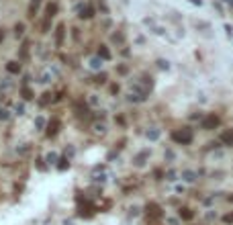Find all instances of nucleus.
Returning a JSON list of instances; mask_svg holds the SVG:
<instances>
[{"label":"nucleus","instance_id":"nucleus-11","mask_svg":"<svg viewBox=\"0 0 233 225\" xmlns=\"http://www.w3.org/2000/svg\"><path fill=\"white\" fill-rule=\"evenodd\" d=\"M57 127H59V123H57V121H51V123H49V129H47V135L49 137L55 135V133H57Z\"/></svg>","mask_w":233,"mask_h":225},{"label":"nucleus","instance_id":"nucleus-20","mask_svg":"<svg viewBox=\"0 0 233 225\" xmlns=\"http://www.w3.org/2000/svg\"><path fill=\"white\" fill-rule=\"evenodd\" d=\"M23 94H25V98H27V100H29V98H33V92H31V90H29L27 86L23 88Z\"/></svg>","mask_w":233,"mask_h":225},{"label":"nucleus","instance_id":"nucleus-34","mask_svg":"<svg viewBox=\"0 0 233 225\" xmlns=\"http://www.w3.org/2000/svg\"><path fill=\"white\" fill-rule=\"evenodd\" d=\"M0 41H2V33H0Z\"/></svg>","mask_w":233,"mask_h":225},{"label":"nucleus","instance_id":"nucleus-23","mask_svg":"<svg viewBox=\"0 0 233 225\" xmlns=\"http://www.w3.org/2000/svg\"><path fill=\"white\" fill-rule=\"evenodd\" d=\"M14 31H16V37H21V35H23V25H16Z\"/></svg>","mask_w":233,"mask_h":225},{"label":"nucleus","instance_id":"nucleus-26","mask_svg":"<svg viewBox=\"0 0 233 225\" xmlns=\"http://www.w3.org/2000/svg\"><path fill=\"white\" fill-rule=\"evenodd\" d=\"M66 156H68V158L74 156V147H68V150H66Z\"/></svg>","mask_w":233,"mask_h":225},{"label":"nucleus","instance_id":"nucleus-15","mask_svg":"<svg viewBox=\"0 0 233 225\" xmlns=\"http://www.w3.org/2000/svg\"><path fill=\"white\" fill-rule=\"evenodd\" d=\"M160 137V131L158 129H151V131H147V139H151V141H156Z\"/></svg>","mask_w":233,"mask_h":225},{"label":"nucleus","instance_id":"nucleus-2","mask_svg":"<svg viewBox=\"0 0 233 225\" xmlns=\"http://www.w3.org/2000/svg\"><path fill=\"white\" fill-rule=\"evenodd\" d=\"M219 123H221V119L217 115H209V117H205V119H203V123H200V125H203V129L211 131V129H215Z\"/></svg>","mask_w":233,"mask_h":225},{"label":"nucleus","instance_id":"nucleus-30","mask_svg":"<svg viewBox=\"0 0 233 225\" xmlns=\"http://www.w3.org/2000/svg\"><path fill=\"white\" fill-rule=\"evenodd\" d=\"M188 2H190V4H199V6L203 4V0H188Z\"/></svg>","mask_w":233,"mask_h":225},{"label":"nucleus","instance_id":"nucleus-18","mask_svg":"<svg viewBox=\"0 0 233 225\" xmlns=\"http://www.w3.org/2000/svg\"><path fill=\"white\" fill-rule=\"evenodd\" d=\"M55 10H57V6H55V4H49V6H47V14H49V16H53Z\"/></svg>","mask_w":233,"mask_h":225},{"label":"nucleus","instance_id":"nucleus-19","mask_svg":"<svg viewBox=\"0 0 233 225\" xmlns=\"http://www.w3.org/2000/svg\"><path fill=\"white\" fill-rule=\"evenodd\" d=\"M8 119V111L6 109H0V121H6Z\"/></svg>","mask_w":233,"mask_h":225},{"label":"nucleus","instance_id":"nucleus-13","mask_svg":"<svg viewBox=\"0 0 233 225\" xmlns=\"http://www.w3.org/2000/svg\"><path fill=\"white\" fill-rule=\"evenodd\" d=\"M45 162L47 164H57V154H55V151H49L47 158H45Z\"/></svg>","mask_w":233,"mask_h":225},{"label":"nucleus","instance_id":"nucleus-32","mask_svg":"<svg viewBox=\"0 0 233 225\" xmlns=\"http://www.w3.org/2000/svg\"><path fill=\"white\" fill-rule=\"evenodd\" d=\"M63 225H74V223H72V221H63Z\"/></svg>","mask_w":233,"mask_h":225},{"label":"nucleus","instance_id":"nucleus-29","mask_svg":"<svg viewBox=\"0 0 233 225\" xmlns=\"http://www.w3.org/2000/svg\"><path fill=\"white\" fill-rule=\"evenodd\" d=\"M225 31H227V35H233V27H229V25H225Z\"/></svg>","mask_w":233,"mask_h":225},{"label":"nucleus","instance_id":"nucleus-1","mask_svg":"<svg viewBox=\"0 0 233 225\" xmlns=\"http://www.w3.org/2000/svg\"><path fill=\"white\" fill-rule=\"evenodd\" d=\"M172 139L176 143H182V145H188L192 141V131L190 129H182V131H176L172 133Z\"/></svg>","mask_w":233,"mask_h":225},{"label":"nucleus","instance_id":"nucleus-6","mask_svg":"<svg viewBox=\"0 0 233 225\" xmlns=\"http://www.w3.org/2000/svg\"><path fill=\"white\" fill-rule=\"evenodd\" d=\"M182 178H184L186 182H194V180H196V174H194L192 170H184L182 172Z\"/></svg>","mask_w":233,"mask_h":225},{"label":"nucleus","instance_id":"nucleus-25","mask_svg":"<svg viewBox=\"0 0 233 225\" xmlns=\"http://www.w3.org/2000/svg\"><path fill=\"white\" fill-rule=\"evenodd\" d=\"M37 168H39V170H45V164H43V160H37Z\"/></svg>","mask_w":233,"mask_h":225},{"label":"nucleus","instance_id":"nucleus-21","mask_svg":"<svg viewBox=\"0 0 233 225\" xmlns=\"http://www.w3.org/2000/svg\"><path fill=\"white\" fill-rule=\"evenodd\" d=\"M223 221H225V223H233V213H227L225 217H223Z\"/></svg>","mask_w":233,"mask_h":225},{"label":"nucleus","instance_id":"nucleus-22","mask_svg":"<svg viewBox=\"0 0 233 225\" xmlns=\"http://www.w3.org/2000/svg\"><path fill=\"white\" fill-rule=\"evenodd\" d=\"M166 176H168V180H176V172H174V170H170L168 174H166Z\"/></svg>","mask_w":233,"mask_h":225},{"label":"nucleus","instance_id":"nucleus-28","mask_svg":"<svg viewBox=\"0 0 233 225\" xmlns=\"http://www.w3.org/2000/svg\"><path fill=\"white\" fill-rule=\"evenodd\" d=\"M166 158H168V160H174V151L168 150V151H166Z\"/></svg>","mask_w":233,"mask_h":225},{"label":"nucleus","instance_id":"nucleus-16","mask_svg":"<svg viewBox=\"0 0 233 225\" xmlns=\"http://www.w3.org/2000/svg\"><path fill=\"white\" fill-rule=\"evenodd\" d=\"M35 127H37V129H43V127H45V119H43V117H37V119H35Z\"/></svg>","mask_w":233,"mask_h":225},{"label":"nucleus","instance_id":"nucleus-10","mask_svg":"<svg viewBox=\"0 0 233 225\" xmlns=\"http://www.w3.org/2000/svg\"><path fill=\"white\" fill-rule=\"evenodd\" d=\"M98 57H100V60H109V57H110V51L104 47V45H100V49H98Z\"/></svg>","mask_w":233,"mask_h":225},{"label":"nucleus","instance_id":"nucleus-31","mask_svg":"<svg viewBox=\"0 0 233 225\" xmlns=\"http://www.w3.org/2000/svg\"><path fill=\"white\" fill-rule=\"evenodd\" d=\"M39 2H41V0H33V8H37V4H39ZM33 8H31V10H33Z\"/></svg>","mask_w":233,"mask_h":225},{"label":"nucleus","instance_id":"nucleus-9","mask_svg":"<svg viewBox=\"0 0 233 225\" xmlns=\"http://www.w3.org/2000/svg\"><path fill=\"white\" fill-rule=\"evenodd\" d=\"M62 39H63V25L57 27V33H55V43H57V47L62 45Z\"/></svg>","mask_w":233,"mask_h":225},{"label":"nucleus","instance_id":"nucleus-27","mask_svg":"<svg viewBox=\"0 0 233 225\" xmlns=\"http://www.w3.org/2000/svg\"><path fill=\"white\" fill-rule=\"evenodd\" d=\"M166 223L168 225H178V221H176V219H166Z\"/></svg>","mask_w":233,"mask_h":225},{"label":"nucleus","instance_id":"nucleus-8","mask_svg":"<svg viewBox=\"0 0 233 225\" xmlns=\"http://www.w3.org/2000/svg\"><path fill=\"white\" fill-rule=\"evenodd\" d=\"M57 170H66V168H70V160L68 158H62V160H57Z\"/></svg>","mask_w":233,"mask_h":225},{"label":"nucleus","instance_id":"nucleus-5","mask_svg":"<svg viewBox=\"0 0 233 225\" xmlns=\"http://www.w3.org/2000/svg\"><path fill=\"white\" fill-rule=\"evenodd\" d=\"M6 70L10 74H19V72H21V64H19V61H8Z\"/></svg>","mask_w":233,"mask_h":225},{"label":"nucleus","instance_id":"nucleus-3","mask_svg":"<svg viewBox=\"0 0 233 225\" xmlns=\"http://www.w3.org/2000/svg\"><path fill=\"white\" fill-rule=\"evenodd\" d=\"M160 211H162V209H160L156 203H149V205H147V213H149L151 217H160V215H162Z\"/></svg>","mask_w":233,"mask_h":225},{"label":"nucleus","instance_id":"nucleus-24","mask_svg":"<svg viewBox=\"0 0 233 225\" xmlns=\"http://www.w3.org/2000/svg\"><path fill=\"white\" fill-rule=\"evenodd\" d=\"M158 64H160V68H162V70H168V61H164V60H160Z\"/></svg>","mask_w":233,"mask_h":225},{"label":"nucleus","instance_id":"nucleus-7","mask_svg":"<svg viewBox=\"0 0 233 225\" xmlns=\"http://www.w3.org/2000/svg\"><path fill=\"white\" fill-rule=\"evenodd\" d=\"M90 68H92V70H100V68H102V60H100L98 55L92 57V60H90Z\"/></svg>","mask_w":233,"mask_h":225},{"label":"nucleus","instance_id":"nucleus-4","mask_svg":"<svg viewBox=\"0 0 233 225\" xmlns=\"http://www.w3.org/2000/svg\"><path fill=\"white\" fill-rule=\"evenodd\" d=\"M180 219H186V221H190L192 217H194V211H190V209H188V207H184V209H180Z\"/></svg>","mask_w":233,"mask_h":225},{"label":"nucleus","instance_id":"nucleus-12","mask_svg":"<svg viewBox=\"0 0 233 225\" xmlns=\"http://www.w3.org/2000/svg\"><path fill=\"white\" fill-rule=\"evenodd\" d=\"M223 143H227V145H233V131H227V133H223Z\"/></svg>","mask_w":233,"mask_h":225},{"label":"nucleus","instance_id":"nucleus-35","mask_svg":"<svg viewBox=\"0 0 233 225\" xmlns=\"http://www.w3.org/2000/svg\"><path fill=\"white\" fill-rule=\"evenodd\" d=\"M231 6H233V4H231Z\"/></svg>","mask_w":233,"mask_h":225},{"label":"nucleus","instance_id":"nucleus-17","mask_svg":"<svg viewBox=\"0 0 233 225\" xmlns=\"http://www.w3.org/2000/svg\"><path fill=\"white\" fill-rule=\"evenodd\" d=\"M14 111H16V115H25V104H16V107H14Z\"/></svg>","mask_w":233,"mask_h":225},{"label":"nucleus","instance_id":"nucleus-33","mask_svg":"<svg viewBox=\"0 0 233 225\" xmlns=\"http://www.w3.org/2000/svg\"><path fill=\"white\" fill-rule=\"evenodd\" d=\"M229 201H231V203H233V197H229Z\"/></svg>","mask_w":233,"mask_h":225},{"label":"nucleus","instance_id":"nucleus-14","mask_svg":"<svg viewBox=\"0 0 233 225\" xmlns=\"http://www.w3.org/2000/svg\"><path fill=\"white\" fill-rule=\"evenodd\" d=\"M145 158H147V151H141V154L135 158V164H137V166H143V164H145Z\"/></svg>","mask_w":233,"mask_h":225}]
</instances>
